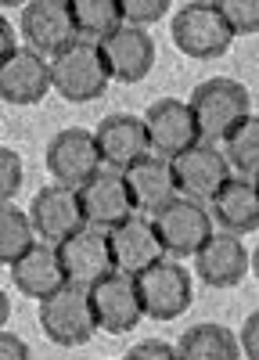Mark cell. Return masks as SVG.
Here are the masks:
<instances>
[{
  "instance_id": "cell-35",
  "label": "cell",
  "mask_w": 259,
  "mask_h": 360,
  "mask_svg": "<svg viewBox=\"0 0 259 360\" xmlns=\"http://www.w3.org/2000/svg\"><path fill=\"white\" fill-rule=\"evenodd\" d=\"M252 274L259 278V245H255V252H252Z\"/></svg>"
},
{
  "instance_id": "cell-23",
  "label": "cell",
  "mask_w": 259,
  "mask_h": 360,
  "mask_svg": "<svg viewBox=\"0 0 259 360\" xmlns=\"http://www.w3.org/2000/svg\"><path fill=\"white\" fill-rule=\"evenodd\" d=\"M180 360H241L238 335L223 324H194L180 335Z\"/></svg>"
},
{
  "instance_id": "cell-11",
  "label": "cell",
  "mask_w": 259,
  "mask_h": 360,
  "mask_svg": "<svg viewBox=\"0 0 259 360\" xmlns=\"http://www.w3.org/2000/svg\"><path fill=\"white\" fill-rule=\"evenodd\" d=\"M29 224H33L40 242L62 245L65 238H72L79 227H86L83 205H79V191L65 188V184H51V188L36 191L33 205H29Z\"/></svg>"
},
{
  "instance_id": "cell-25",
  "label": "cell",
  "mask_w": 259,
  "mask_h": 360,
  "mask_svg": "<svg viewBox=\"0 0 259 360\" xmlns=\"http://www.w3.org/2000/svg\"><path fill=\"white\" fill-rule=\"evenodd\" d=\"M223 159L234 166L238 176L259 180V115H248L245 123L223 141Z\"/></svg>"
},
{
  "instance_id": "cell-7",
  "label": "cell",
  "mask_w": 259,
  "mask_h": 360,
  "mask_svg": "<svg viewBox=\"0 0 259 360\" xmlns=\"http://www.w3.org/2000/svg\"><path fill=\"white\" fill-rule=\"evenodd\" d=\"M152 224L162 249L173 256H194L213 238V217L206 213V205L191 198H173L152 217Z\"/></svg>"
},
{
  "instance_id": "cell-2",
  "label": "cell",
  "mask_w": 259,
  "mask_h": 360,
  "mask_svg": "<svg viewBox=\"0 0 259 360\" xmlns=\"http://www.w3.org/2000/svg\"><path fill=\"white\" fill-rule=\"evenodd\" d=\"M108 83H112V76L101 58V47L91 40H76L51 58V86L65 101H76V105L98 101L108 90Z\"/></svg>"
},
{
  "instance_id": "cell-8",
  "label": "cell",
  "mask_w": 259,
  "mask_h": 360,
  "mask_svg": "<svg viewBox=\"0 0 259 360\" xmlns=\"http://www.w3.org/2000/svg\"><path fill=\"white\" fill-rule=\"evenodd\" d=\"M91 307H94L98 332L123 335V332H130V328H137V321L144 317L137 278L112 270L108 278H101L98 285H91Z\"/></svg>"
},
{
  "instance_id": "cell-17",
  "label": "cell",
  "mask_w": 259,
  "mask_h": 360,
  "mask_svg": "<svg viewBox=\"0 0 259 360\" xmlns=\"http://www.w3.org/2000/svg\"><path fill=\"white\" fill-rule=\"evenodd\" d=\"M94 141H98V155L108 169H126L133 166L137 159L152 155V141H148V130H144V119L137 115H126V112H115V115H105L101 127L94 130Z\"/></svg>"
},
{
  "instance_id": "cell-26",
  "label": "cell",
  "mask_w": 259,
  "mask_h": 360,
  "mask_svg": "<svg viewBox=\"0 0 259 360\" xmlns=\"http://www.w3.org/2000/svg\"><path fill=\"white\" fill-rule=\"evenodd\" d=\"M36 245V231L29 224V213H22L18 205H0V263H15L22 252Z\"/></svg>"
},
{
  "instance_id": "cell-12",
  "label": "cell",
  "mask_w": 259,
  "mask_h": 360,
  "mask_svg": "<svg viewBox=\"0 0 259 360\" xmlns=\"http://www.w3.org/2000/svg\"><path fill=\"white\" fill-rule=\"evenodd\" d=\"M54 249H58V259H62V266H65L69 285L91 288V285H98L101 278H108L115 270L112 249H108V231H101V227L86 224Z\"/></svg>"
},
{
  "instance_id": "cell-6",
  "label": "cell",
  "mask_w": 259,
  "mask_h": 360,
  "mask_svg": "<svg viewBox=\"0 0 259 360\" xmlns=\"http://www.w3.org/2000/svg\"><path fill=\"white\" fill-rule=\"evenodd\" d=\"M18 33L25 40L29 51H36L40 58H51L58 51H65L69 44H76V25H72V11L69 0H29L18 18Z\"/></svg>"
},
{
  "instance_id": "cell-14",
  "label": "cell",
  "mask_w": 259,
  "mask_h": 360,
  "mask_svg": "<svg viewBox=\"0 0 259 360\" xmlns=\"http://www.w3.org/2000/svg\"><path fill=\"white\" fill-rule=\"evenodd\" d=\"M108 249H112L115 270H119V274H133V278L144 274L148 266L162 263V256H166L152 217H137V213L108 231Z\"/></svg>"
},
{
  "instance_id": "cell-24",
  "label": "cell",
  "mask_w": 259,
  "mask_h": 360,
  "mask_svg": "<svg viewBox=\"0 0 259 360\" xmlns=\"http://www.w3.org/2000/svg\"><path fill=\"white\" fill-rule=\"evenodd\" d=\"M69 11H72L76 37L91 44H101L123 25L119 0H69Z\"/></svg>"
},
{
  "instance_id": "cell-29",
  "label": "cell",
  "mask_w": 259,
  "mask_h": 360,
  "mask_svg": "<svg viewBox=\"0 0 259 360\" xmlns=\"http://www.w3.org/2000/svg\"><path fill=\"white\" fill-rule=\"evenodd\" d=\"M119 8H123V22L137 29H144L148 22H159L169 11L166 0H119Z\"/></svg>"
},
{
  "instance_id": "cell-28",
  "label": "cell",
  "mask_w": 259,
  "mask_h": 360,
  "mask_svg": "<svg viewBox=\"0 0 259 360\" xmlns=\"http://www.w3.org/2000/svg\"><path fill=\"white\" fill-rule=\"evenodd\" d=\"M22 188V155L0 144V205H8Z\"/></svg>"
},
{
  "instance_id": "cell-20",
  "label": "cell",
  "mask_w": 259,
  "mask_h": 360,
  "mask_svg": "<svg viewBox=\"0 0 259 360\" xmlns=\"http://www.w3.org/2000/svg\"><path fill=\"white\" fill-rule=\"evenodd\" d=\"M51 86V62L36 51L18 47L4 65H0V98L11 105H36L47 98Z\"/></svg>"
},
{
  "instance_id": "cell-36",
  "label": "cell",
  "mask_w": 259,
  "mask_h": 360,
  "mask_svg": "<svg viewBox=\"0 0 259 360\" xmlns=\"http://www.w3.org/2000/svg\"><path fill=\"white\" fill-rule=\"evenodd\" d=\"M255 184H259V180H255Z\"/></svg>"
},
{
  "instance_id": "cell-30",
  "label": "cell",
  "mask_w": 259,
  "mask_h": 360,
  "mask_svg": "<svg viewBox=\"0 0 259 360\" xmlns=\"http://www.w3.org/2000/svg\"><path fill=\"white\" fill-rule=\"evenodd\" d=\"M123 360H180L177 356V349H173L169 342H159V339H144V342H137Z\"/></svg>"
},
{
  "instance_id": "cell-4",
  "label": "cell",
  "mask_w": 259,
  "mask_h": 360,
  "mask_svg": "<svg viewBox=\"0 0 259 360\" xmlns=\"http://www.w3.org/2000/svg\"><path fill=\"white\" fill-rule=\"evenodd\" d=\"M40 328L44 335L58 346H83L98 332L94 307H91V288L83 285H62L54 295L40 303Z\"/></svg>"
},
{
  "instance_id": "cell-16",
  "label": "cell",
  "mask_w": 259,
  "mask_h": 360,
  "mask_svg": "<svg viewBox=\"0 0 259 360\" xmlns=\"http://www.w3.org/2000/svg\"><path fill=\"white\" fill-rule=\"evenodd\" d=\"M98 47H101V58H105L112 79L140 83L155 65V40L148 37V29H137L126 22L112 37H105Z\"/></svg>"
},
{
  "instance_id": "cell-32",
  "label": "cell",
  "mask_w": 259,
  "mask_h": 360,
  "mask_svg": "<svg viewBox=\"0 0 259 360\" xmlns=\"http://www.w3.org/2000/svg\"><path fill=\"white\" fill-rule=\"evenodd\" d=\"M0 360H33V353L15 332H0Z\"/></svg>"
},
{
  "instance_id": "cell-34",
  "label": "cell",
  "mask_w": 259,
  "mask_h": 360,
  "mask_svg": "<svg viewBox=\"0 0 259 360\" xmlns=\"http://www.w3.org/2000/svg\"><path fill=\"white\" fill-rule=\"evenodd\" d=\"M8 317H11V303H8V292L0 288V332H4V324H8Z\"/></svg>"
},
{
  "instance_id": "cell-15",
  "label": "cell",
  "mask_w": 259,
  "mask_h": 360,
  "mask_svg": "<svg viewBox=\"0 0 259 360\" xmlns=\"http://www.w3.org/2000/svg\"><path fill=\"white\" fill-rule=\"evenodd\" d=\"M79 191V205H83V220L91 227H101V231H112L115 224H123L133 217V202H130V191H126V180L119 169H108L101 166L91 180H86Z\"/></svg>"
},
{
  "instance_id": "cell-21",
  "label": "cell",
  "mask_w": 259,
  "mask_h": 360,
  "mask_svg": "<svg viewBox=\"0 0 259 360\" xmlns=\"http://www.w3.org/2000/svg\"><path fill=\"white\" fill-rule=\"evenodd\" d=\"M11 278H15V288L29 299H44L54 295L62 285H69L65 278V266L58 259V249L47 245V242H36L29 252H22L15 263H11Z\"/></svg>"
},
{
  "instance_id": "cell-22",
  "label": "cell",
  "mask_w": 259,
  "mask_h": 360,
  "mask_svg": "<svg viewBox=\"0 0 259 360\" xmlns=\"http://www.w3.org/2000/svg\"><path fill=\"white\" fill-rule=\"evenodd\" d=\"M216 224L227 234H248L259 227V184L245 176H230L227 184L213 195V213Z\"/></svg>"
},
{
  "instance_id": "cell-10",
  "label": "cell",
  "mask_w": 259,
  "mask_h": 360,
  "mask_svg": "<svg viewBox=\"0 0 259 360\" xmlns=\"http://www.w3.org/2000/svg\"><path fill=\"white\" fill-rule=\"evenodd\" d=\"M169 162H173V176H177L180 198H191V202H213V195L230 180V166H227L223 152L206 144V141L191 144L187 152H180Z\"/></svg>"
},
{
  "instance_id": "cell-1",
  "label": "cell",
  "mask_w": 259,
  "mask_h": 360,
  "mask_svg": "<svg viewBox=\"0 0 259 360\" xmlns=\"http://www.w3.org/2000/svg\"><path fill=\"white\" fill-rule=\"evenodd\" d=\"M187 105L194 112V123H198V137L201 141H227L252 115L248 112V105H252L248 90L238 79H227V76L198 83Z\"/></svg>"
},
{
  "instance_id": "cell-9",
  "label": "cell",
  "mask_w": 259,
  "mask_h": 360,
  "mask_svg": "<svg viewBox=\"0 0 259 360\" xmlns=\"http://www.w3.org/2000/svg\"><path fill=\"white\" fill-rule=\"evenodd\" d=\"M47 169L54 176V184L65 188H83L98 169H101V155H98V141L94 130L83 127H69L62 134H54L47 144Z\"/></svg>"
},
{
  "instance_id": "cell-31",
  "label": "cell",
  "mask_w": 259,
  "mask_h": 360,
  "mask_svg": "<svg viewBox=\"0 0 259 360\" xmlns=\"http://www.w3.org/2000/svg\"><path fill=\"white\" fill-rule=\"evenodd\" d=\"M238 346H241V356L245 360H259V310L245 317V328L238 335Z\"/></svg>"
},
{
  "instance_id": "cell-27",
  "label": "cell",
  "mask_w": 259,
  "mask_h": 360,
  "mask_svg": "<svg viewBox=\"0 0 259 360\" xmlns=\"http://www.w3.org/2000/svg\"><path fill=\"white\" fill-rule=\"evenodd\" d=\"M227 29L234 37H252L259 33V0H216Z\"/></svg>"
},
{
  "instance_id": "cell-19",
  "label": "cell",
  "mask_w": 259,
  "mask_h": 360,
  "mask_svg": "<svg viewBox=\"0 0 259 360\" xmlns=\"http://www.w3.org/2000/svg\"><path fill=\"white\" fill-rule=\"evenodd\" d=\"M252 256L238 242V234H213L206 245L194 252V274L213 288H234L245 281Z\"/></svg>"
},
{
  "instance_id": "cell-5",
  "label": "cell",
  "mask_w": 259,
  "mask_h": 360,
  "mask_svg": "<svg viewBox=\"0 0 259 360\" xmlns=\"http://www.w3.org/2000/svg\"><path fill=\"white\" fill-rule=\"evenodd\" d=\"M137 292H140L144 314L152 321H177L191 307L194 285H191V274L180 263L162 259V263L148 266L144 274H137Z\"/></svg>"
},
{
  "instance_id": "cell-3",
  "label": "cell",
  "mask_w": 259,
  "mask_h": 360,
  "mask_svg": "<svg viewBox=\"0 0 259 360\" xmlns=\"http://www.w3.org/2000/svg\"><path fill=\"white\" fill-rule=\"evenodd\" d=\"M169 29H173V44L187 58H198V62H213L234 44V33L227 29L216 0H191V4H184L173 15Z\"/></svg>"
},
{
  "instance_id": "cell-18",
  "label": "cell",
  "mask_w": 259,
  "mask_h": 360,
  "mask_svg": "<svg viewBox=\"0 0 259 360\" xmlns=\"http://www.w3.org/2000/svg\"><path fill=\"white\" fill-rule=\"evenodd\" d=\"M123 180H126V191H130V202H133V213H152L155 217L173 198H180L177 176H173V162L155 155V152L137 159L133 166H126Z\"/></svg>"
},
{
  "instance_id": "cell-33",
  "label": "cell",
  "mask_w": 259,
  "mask_h": 360,
  "mask_svg": "<svg viewBox=\"0 0 259 360\" xmlns=\"http://www.w3.org/2000/svg\"><path fill=\"white\" fill-rule=\"evenodd\" d=\"M15 51H18V47H15V25L0 15V65H4Z\"/></svg>"
},
{
  "instance_id": "cell-13",
  "label": "cell",
  "mask_w": 259,
  "mask_h": 360,
  "mask_svg": "<svg viewBox=\"0 0 259 360\" xmlns=\"http://www.w3.org/2000/svg\"><path fill=\"white\" fill-rule=\"evenodd\" d=\"M144 130H148L152 152L162 159H177L180 152H187L191 144H198V123L187 101L180 98H162L144 112Z\"/></svg>"
}]
</instances>
